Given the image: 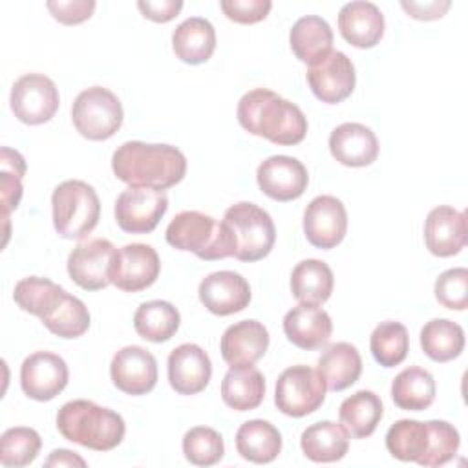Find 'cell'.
<instances>
[{
  "label": "cell",
  "mask_w": 468,
  "mask_h": 468,
  "mask_svg": "<svg viewBox=\"0 0 468 468\" xmlns=\"http://www.w3.org/2000/svg\"><path fill=\"white\" fill-rule=\"evenodd\" d=\"M307 82L316 99L327 104H338L355 90V66L346 53L331 51L320 62L309 66Z\"/></svg>",
  "instance_id": "obj_15"
},
{
  "label": "cell",
  "mask_w": 468,
  "mask_h": 468,
  "mask_svg": "<svg viewBox=\"0 0 468 468\" xmlns=\"http://www.w3.org/2000/svg\"><path fill=\"white\" fill-rule=\"evenodd\" d=\"M335 285L331 267L320 260H303L291 272V292L300 303L322 305L329 300Z\"/></svg>",
  "instance_id": "obj_31"
},
{
  "label": "cell",
  "mask_w": 468,
  "mask_h": 468,
  "mask_svg": "<svg viewBox=\"0 0 468 468\" xmlns=\"http://www.w3.org/2000/svg\"><path fill=\"white\" fill-rule=\"evenodd\" d=\"M110 377L113 386L122 393L144 395L157 384L155 356L141 346H126L113 355Z\"/></svg>",
  "instance_id": "obj_16"
},
{
  "label": "cell",
  "mask_w": 468,
  "mask_h": 468,
  "mask_svg": "<svg viewBox=\"0 0 468 468\" xmlns=\"http://www.w3.org/2000/svg\"><path fill=\"white\" fill-rule=\"evenodd\" d=\"M236 115L243 130L274 144L292 146L302 143L307 133L303 112L267 88L247 91L238 102Z\"/></svg>",
  "instance_id": "obj_2"
},
{
  "label": "cell",
  "mask_w": 468,
  "mask_h": 468,
  "mask_svg": "<svg viewBox=\"0 0 468 468\" xmlns=\"http://www.w3.org/2000/svg\"><path fill=\"white\" fill-rule=\"evenodd\" d=\"M181 324L179 311L165 300L144 302L137 307L133 314V327L137 335L148 342H166L170 340Z\"/></svg>",
  "instance_id": "obj_35"
},
{
  "label": "cell",
  "mask_w": 468,
  "mask_h": 468,
  "mask_svg": "<svg viewBox=\"0 0 468 468\" xmlns=\"http://www.w3.org/2000/svg\"><path fill=\"white\" fill-rule=\"evenodd\" d=\"M369 349L373 358L384 367L399 366L410 349L408 329L400 322H380L369 338Z\"/></svg>",
  "instance_id": "obj_38"
},
{
  "label": "cell",
  "mask_w": 468,
  "mask_h": 468,
  "mask_svg": "<svg viewBox=\"0 0 468 468\" xmlns=\"http://www.w3.org/2000/svg\"><path fill=\"white\" fill-rule=\"evenodd\" d=\"M165 236L174 249L194 252L207 261L223 260L236 252V238L230 227L199 210L179 212L166 227Z\"/></svg>",
  "instance_id": "obj_4"
},
{
  "label": "cell",
  "mask_w": 468,
  "mask_h": 468,
  "mask_svg": "<svg viewBox=\"0 0 468 468\" xmlns=\"http://www.w3.org/2000/svg\"><path fill=\"white\" fill-rule=\"evenodd\" d=\"M420 347L433 362L453 360L464 349V331L448 318H433L420 329Z\"/></svg>",
  "instance_id": "obj_36"
},
{
  "label": "cell",
  "mask_w": 468,
  "mask_h": 468,
  "mask_svg": "<svg viewBox=\"0 0 468 468\" xmlns=\"http://www.w3.org/2000/svg\"><path fill=\"white\" fill-rule=\"evenodd\" d=\"M289 44L298 60L314 66L333 51V29L322 16L307 15L292 24Z\"/></svg>",
  "instance_id": "obj_25"
},
{
  "label": "cell",
  "mask_w": 468,
  "mask_h": 468,
  "mask_svg": "<svg viewBox=\"0 0 468 468\" xmlns=\"http://www.w3.org/2000/svg\"><path fill=\"white\" fill-rule=\"evenodd\" d=\"M201 303L218 316H229L243 311L250 303L249 282L234 271H218L199 283Z\"/></svg>",
  "instance_id": "obj_18"
},
{
  "label": "cell",
  "mask_w": 468,
  "mask_h": 468,
  "mask_svg": "<svg viewBox=\"0 0 468 468\" xmlns=\"http://www.w3.org/2000/svg\"><path fill=\"white\" fill-rule=\"evenodd\" d=\"M466 214L453 207L441 205L430 210L424 223V241L433 256L448 258L466 245Z\"/></svg>",
  "instance_id": "obj_21"
},
{
  "label": "cell",
  "mask_w": 468,
  "mask_h": 468,
  "mask_svg": "<svg viewBox=\"0 0 468 468\" xmlns=\"http://www.w3.org/2000/svg\"><path fill=\"white\" fill-rule=\"evenodd\" d=\"M117 249L110 239L93 238L80 241L68 256L69 278L86 291H101L112 283Z\"/></svg>",
  "instance_id": "obj_11"
},
{
  "label": "cell",
  "mask_w": 468,
  "mask_h": 468,
  "mask_svg": "<svg viewBox=\"0 0 468 468\" xmlns=\"http://www.w3.org/2000/svg\"><path fill=\"white\" fill-rule=\"evenodd\" d=\"M168 208V196L159 188H126L115 199V221L130 234L152 232Z\"/></svg>",
  "instance_id": "obj_10"
},
{
  "label": "cell",
  "mask_w": 468,
  "mask_h": 468,
  "mask_svg": "<svg viewBox=\"0 0 468 468\" xmlns=\"http://www.w3.org/2000/svg\"><path fill=\"white\" fill-rule=\"evenodd\" d=\"M66 291L51 282L49 278H38V276H27L22 278L13 291V298L16 305L38 316L42 324L60 307V303L66 298Z\"/></svg>",
  "instance_id": "obj_33"
},
{
  "label": "cell",
  "mask_w": 468,
  "mask_h": 468,
  "mask_svg": "<svg viewBox=\"0 0 468 468\" xmlns=\"http://www.w3.org/2000/svg\"><path fill=\"white\" fill-rule=\"evenodd\" d=\"M68 366L62 356L49 351L29 355L20 367L22 391L33 400H51L68 384Z\"/></svg>",
  "instance_id": "obj_12"
},
{
  "label": "cell",
  "mask_w": 468,
  "mask_h": 468,
  "mask_svg": "<svg viewBox=\"0 0 468 468\" xmlns=\"http://www.w3.org/2000/svg\"><path fill=\"white\" fill-rule=\"evenodd\" d=\"M44 325L60 338H79L90 327V311L82 300L66 294L60 307L44 322Z\"/></svg>",
  "instance_id": "obj_42"
},
{
  "label": "cell",
  "mask_w": 468,
  "mask_h": 468,
  "mask_svg": "<svg viewBox=\"0 0 468 468\" xmlns=\"http://www.w3.org/2000/svg\"><path fill=\"white\" fill-rule=\"evenodd\" d=\"M46 466H86V461L79 457L75 452L58 448L51 452L49 459L46 461Z\"/></svg>",
  "instance_id": "obj_49"
},
{
  "label": "cell",
  "mask_w": 468,
  "mask_h": 468,
  "mask_svg": "<svg viewBox=\"0 0 468 468\" xmlns=\"http://www.w3.org/2000/svg\"><path fill=\"white\" fill-rule=\"evenodd\" d=\"M391 399L400 410L422 411L435 400V380L430 371L411 366L402 369L391 382Z\"/></svg>",
  "instance_id": "obj_34"
},
{
  "label": "cell",
  "mask_w": 468,
  "mask_h": 468,
  "mask_svg": "<svg viewBox=\"0 0 468 468\" xmlns=\"http://www.w3.org/2000/svg\"><path fill=\"white\" fill-rule=\"evenodd\" d=\"M430 444L420 459V466H442L450 463L461 444L459 431L446 420H428Z\"/></svg>",
  "instance_id": "obj_43"
},
{
  "label": "cell",
  "mask_w": 468,
  "mask_h": 468,
  "mask_svg": "<svg viewBox=\"0 0 468 468\" xmlns=\"http://www.w3.org/2000/svg\"><path fill=\"white\" fill-rule=\"evenodd\" d=\"M338 29L351 46L367 49L384 35V15L373 2H349L338 13Z\"/></svg>",
  "instance_id": "obj_24"
},
{
  "label": "cell",
  "mask_w": 468,
  "mask_h": 468,
  "mask_svg": "<svg viewBox=\"0 0 468 468\" xmlns=\"http://www.w3.org/2000/svg\"><path fill=\"white\" fill-rule=\"evenodd\" d=\"M95 0H49L46 2L48 11L55 20L66 26L80 24L88 20L95 11Z\"/></svg>",
  "instance_id": "obj_46"
},
{
  "label": "cell",
  "mask_w": 468,
  "mask_h": 468,
  "mask_svg": "<svg viewBox=\"0 0 468 468\" xmlns=\"http://www.w3.org/2000/svg\"><path fill=\"white\" fill-rule=\"evenodd\" d=\"M212 377V362L197 344H181L168 355V382L179 395L203 391Z\"/></svg>",
  "instance_id": "obj_19"
},
{
  "label": "cell",
  "mask_w": 468,
  "mask_h": 468,
  "mask_svg": "<svg viewBox=\"0 0 468 468\" xmlns=\"http://www.w3.org/2000/svg\"><path fill=\"white\" fill-rule=\"evenodd\" d=\"M161 271V261L154 247L146 243H128L115 254L112 283L126 292H139L150 287Z\"/></svg>",
  "instance_id": "obj_14"
},
{
  "label": "cell",
  "mask_w": 468,
  "mask_h": 468,
  "mask_svg": "<svg viewBox=\"0 0 468 468\" xmlns=\"http://www.w3.org/2000/svg\"><path fill=\"white\" fill-rule=\"evenodd\" d=\"M42 439L37 430L27 426L9 428L0 437V463L4 466H27L40 452Z\"/></svg>",
  "instance_id": "obj_39"
},
{
  "label": "cell",
  "mask_w": 468,
  "mask_h": 468,
  "mask_svg": "<svg viewBox=\"0 0 468 468\" xmlns=\"http://www.w3.org/2000/svg\"><path fill=\"white\" fill-rule=\"evenodd\" d=\"M172 49L186 64L207 62L216 49L214 26L201 16L183 20L172 33Z\"/></svg>",
  "instance_id": "obj_26"
},
{
  "label": "cell",
  "mask_w": 468,
  "mask_h": 468,
  "mask_svg": "<svg viewBox=\"0 0 468 468\" xmlns=\"http://www.w3.org/2000/svg\"><path fill=\"white\" fill-rule=\"evenodd\" d=\"M302 452L314 463H335L349 450V433L333 420H320L303 430L300 437Z\"/></svg>",
  "instance_id": "obj_28"
},
{
  "label": "cell",
  "mask_w": 468,
  "mask_h": 468,
  "mask_svg": "<svg viewBox=\"0 0 468 468\" xmlns=\"http://www.w3.org/2000/svg\"><path fill=\"white\" fill-rule=\"evenodd\" d=\"M331 155L346 166H367L378 155L377 135L360 122H344L329 135Z\"/></svg>",
  "instance_id": "obj_23"
},
{
  "label": "cell",
  "mask_w": 468,
  "mask_h": 468,
  "mask_svg": "<svg viewBox=\"0 0 468 468\" xmlns=\"http://www.w3.org/2000/svg\"><path fill=\"white\" fill-rule=\"evenodd\" d=\"M433 292L446 309L464 311L468 307V271L464 267L444 271L435 280Z\"/></svg>",
  "instance_id": "obj_44"
},
{
  "label": "cell",
  "mask_w": 468,
  "mask_h": 468,
  "mask_svg": "<svg viewBox=\"0 0 468 468\" xmlns=\"http://www.w3.org/2000/svg\"><path fill=\"white\" fill-rule=\"evenodd\" d=\"M223 221L236 238L234 258L239 261L263 260L274 247L276 227L272 218L261 207L239 201L225 210Z\"/></svg>",
  "instance_id": "obj_6"
},
{
  "label": "cell",
  "mask_w": 468,
  "mask_h": 468,
  "mask_svg": "<svg viewBox=\"0 0 468 468\" xmlns=\"http://www.w3.org/2000/svg\"><path fill=\"white\" fill-rule=\"evenodd\" d=\"M400 5L410 16H413L417 20H437L448 11L450 2L448 0H442V2H437V0H433V2H411V0L406 2V0H402Z\"/></svg>",
  "instance_id": "obj_48"
},
{
  "label": "cell",
  "mask_w": 468,
  "mask_h": 468,
  "mask_svg": "<svg viewBox=\"0 0 468 468\" xmlns=\"http://www.w3.org/2000/svg\"><path fill=\"white\" fill-rule=\"evenodd\" d=\"M265 397V378L252 366L230 367L221 380V399L236 411H249L261 404Z\"/></svg>",
  "instance_id": "obj_30"
},
{
  "label": "cell",
  "mask_w": 468,
  "mask_h": 468,
  "mask_svg": "<svg viewBox=\"0 0 468 468\" xmlns=\"http://www.w3.org/2000/svg\"><path fill=\"white\" fill-rule=\"evenodd\" d=\"M9 102L18 121L35 126L48 122L57 113L60 97L49 77L42 73H26L15 80Z\"/></svg>",
  "instance_id": "obj_9"
},
{
  "label": "cell",
  "mask_w": 468,
  "mask_h": 468,
  "mask_svg": "<svg viewBox=\"0 0 468 468\" xmlns=\"http://www.w3.org/2000/svg\"><path fill=\"white\" fill-rule=\"evenodd\" d=\"M0 165H2V219L5 223V241L9 234V212L15 210L22 197V177L26 174V161L24 157L7 146L0 152Z\"/></svg>",
  "instance_id": "obj_40"
},
{
  "label": "cell",
  "mask_w": 468,
  "mask_h": 468,
  "mask_svg": "<svg viewBox=\"0 0 468 468\" xmlns=\"http://www.w3.org/2000/svg\"><path fill=\"white\" fill-rule=\"evenodd\" d=\"M219 7L229 20H234L238 24H256L269 15L272 2L271 0H221Z\"/></svg>",
  "instance_id": "obj_45"
},
{
  "label": "cell",
  "mask_w": 468,
  "mask_h": 468,
  "mask_svg": "<svg viewBox=\"0 0 468 468\" xmlns=\"http://www.w3.org/2000/svg\"><path fill=\"white\" fill-rule=\"evenodd\" d=\"M430 444V426L428 422L400 419L389 426L386 433L388 452L404 463H420Z\"/></svg>",
  "instance_id": "obj_37"
},
{
  "label": "cell",
  "mask_w": 468,
  "mask_h": 468,
  "mask_svg": "<svg viewBox=\"0 0 468 468\" xmlns=\"http://www.w3.org/2000/svg\"><path fill=\"white\" fill-rule=\"evenodd\" d=\"M122 104L119 97L102 86L80 91L71 106V121L77 132L90 141H106L122 124Z\"/></svg>",
  "instance_id": "obj_7"
},
{
  "label": "cell",
  "mask_w": 468,
  "mask_h": 468,
  "mask_svg": "<svg viewBox=\"0 0 468 468\" xmlns=\"http://www.w3.org/2000/svg\"><path fill=\"white\" fill-rule=\"evenodd\" d=\"M183 453L196 466H212L223 459V437L208 426L190 428L183 437Z\"/></svg>",
  "instance_id": "obj_41"
},
{
  "label": "cell",
  "mask_w": 468,
  "mask_h": 468,
  "mask_svg": "<svg viewBox=\"0 0 468 468\" xmlns=\"http://www.w3.org/2000/svg\"><path fill=\"white\" fill-rule=\"evenodd\" d=\"M384 415L382 400L369 389H360L344 399L338 410L340 424L353 439L369 437Z\"/></svg>",
  "instance_id": "obj_32"
},
{
  "label": "cell",
  "mask_w": 468,
  "mask_h": 468,
  "mask_svg": "<svg viewBox=\"0 0 468 468\" xmlns=\"http://www.w3.org/2000/svg\"><path fill=\"white\" fill-rule=\"evenodd\" d=\"M57 430L64 439L84 448L108 452L121 444L126 433L124 419L91 400L77 399L66 402L57 413Z\"/></svg>",
  "instance_id": "obj_3"
},
{
  "label": "cell",
  "mask_w": 468,
  "mask_h": 468,
  "mask_svg": "<svg viewBox=\"0 0 468 468\" xmlns=\"http://www.w3.org/2000/svg\"><path fill=\"white\" fill-rule=\"evenodd\" d=\"M137 7H139V11L143 13L144 18L163 24V22H168L174 16H177V13L183 7V2L181 0H157V2L139 0Z\"/></svg>",
  "instance_id": "obj_47"
},
{
  "label": "cell",
  "mask_w": 468,
  "mask_h": 468,
  "mask_svg": "<svg viewBox=\"0 0 468 468\" xmlns=\"http://www.w3.org/2000/svg\"><path fill=\"white\" fill-rule=\"evenodd\" d=\"M112 170L117 179L133 188L166 190L185 177L186 159L172 144L126 141L113 152Z\"/></svg>",
  "instance_id": "obj_1"
},
{
  "label": "cell",
  "mask_w": 468,
  "mask_h": 468,
  "mask_svg": "<svg viewBox=\"0 0 468 468\" xmlns=\"http://www.w3.org/2000/svg\"><path fill=\"white\" fill-rule=\"evenodd\" d=\"M283 333L296 347L311 351L329 342L333 322L322 307L298 303L283 316Z\"/></svg>",
  "instance_id": "obj_22"
},
{
  "label": "cell",
  "mask_w": 468,
  "mask_h": 468,
  "mask_svg": "<svg viewBox=\"0 0 468 468\" xmlns=\"http://www.w3.org/2000/svg\"><path fill=\"white\" fill-rule=\"evenodd\" d=\"M318 373L331 391H342L353 386L362 373L358 349L347 342L331 344L318 358Z\"/></svg>",
  "instance_id": "obj_29"
},
{
  "label": "cell",
  "mask_w": 468,
  "mask_h": 468,
  "mask_svg": "<svg viewBox=\"0 0 468 468\" xmlns=\"http://www.w3.org/2000/svg\"><path fill=\"white\" fill-rule=\"evenodd\" d=\"M269 347V331L258 320H241L229 325L221 336L219 351L230 367L254 366Z\"/></svg>",
  "instance_id": "obj_20"
},
{
  "label": "cell",
  "mask_w": 468,
  "mask_h": 468,
  "mask_svg": "<svg viewBox=\"0 0 468 468\" xmlns=\"http://www.w3.org/2000/svg\"><path fill=\"white\" fill-rule=\"evenodd\" d=\"M325 389L318 369L302 364L291 366L276 380L274 404L283 415L305 417L324 404Z\"/></svg>",
  "instance_id": "obj_8"
},
{
  "label": "cell",
  "mask_w": 468,
  "mask_h": 468,
  "mask_svg": "<svg viewBox=\"0 0 468 468\" xmlns=\"http://www.w3.org/2000/svg\"><path fill=\"white\" fill-rule=\"evenodd\" d=\"M53 227L66 239L86 238L99 223L101 201L95 188L80 179H68L51 194Z\"/></svg>",
  "instance_id": "obj_5"
},
{
  "label": "cell",
  "mask_w": 468,
  "mask_h": 468,
  "mask_svg": "<svg viewBox=\"0 0 468 468\" xmlns=\"http://www.w3.org/2000/svg\"><path fill=\"white\" fill-rule=\"evenodd\" d=\"M347 232V212L335 196L314 197L303 212V234L316 249L336 247Z\"/></svg>",
  "instance_id": "obj_13"
},
{
  "label": "cell",
  "mask_w": 468,
  "mask_h": 468,
  "mask_svg": "<svg viewBox=\"0 0 468 468\" xmlns=\"http://www.w3.org/2000/svg\"><path fill=\"white\" fill-rule=\"evenodd\" d=\"M236 450L245 461L256 464L272 463L282 452V433L269 420H247L236 431Z\"/></svg>",
  "instance_id": "obj_27"
},
{
  "label": "cell",
  "mask_w": 468,
  "mask_h": 468,
  "mask_svg": "<svg viewBox=\"0 0 468 468\" xmlns=\"http://www.w3.org/2000/svg\"><path fill=\"white\" fill-rule=\"evenodd\" d=\"M256 181L260 190L276 201L298 199L309 183L307 168L289 155H272L258 166Z\"/></svg>",
  "instance_id": "obj_17"
}]
</instances>
